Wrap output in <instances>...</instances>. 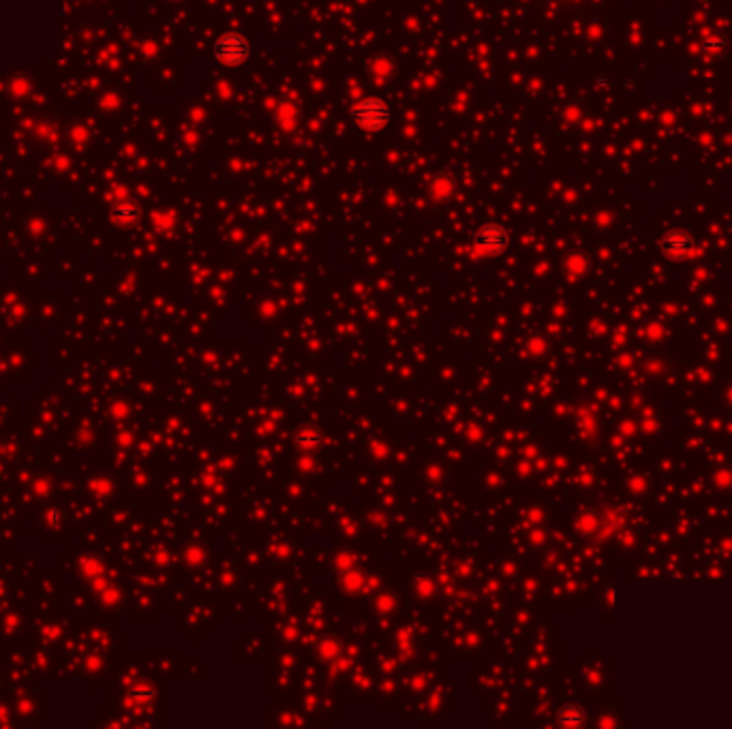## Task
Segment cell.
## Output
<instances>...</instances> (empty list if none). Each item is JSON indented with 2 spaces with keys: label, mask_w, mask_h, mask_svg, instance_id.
Here are the masks:
<instances>
[{
  "label": "cell",
  "mask_w": 732,
  "mask_h": 729,
  "mask_svg": "<svg viewBox=\"0 0 732 729\" xmlns=\"http://www.w3.org/2000/svg\"><path fill=\"white\" fill-rule=\"evenodd\" d=\"M349 118L358 130L373 135V133H381L384 128L390 126L394 111L392 105L381 97H362L351 105Z\"/></svg>",
  "instance_id": "cell-1"
},
{
  "label": "cell",
  "mask_w": 732,
  "mask_h": 729,
  "mask_svg": "<svg viewBox=\"0 0 732 729\" xmlns=\"http://www.w3.org/2000/svg\"><path fill=\"white\" fill-rule=\"evenodd\" d=\"M212 54L219 65L228 69L244 67L253 56V47L247 41V36L240 32H223L212 43Z\"/></svg>",
  "instance_id": "cell-2"
},
{
  "label": "cell",
  "mask_w": 732,
  "mask_h": 729,
  "mask_svg": "<svg viewBox=\"0 0 732 729\" xmlns=\"http://www.w3.org/2000/svg\"><path fill=\"white\" fill-rule=\"evenodd\" d=\"M510 242H512V235L505 225H501V222H484V225H480L474 231L472 246L480 255L497 257L510 248Z\"/></svg>",
  "instance_id": "cell-3"
},
{
  "label": "cell",
  "mask_w": 732,
  "mask_h": 729,
  "mask_svg": "<svg viewBox=\"0 0 732 729\" xmlns=\"http://www.w3.org/2000/svg\"><path fill=\"white\" fill-rule=\"evenodd\" d=\"M694 238L683 231V229H672L662 238V248L668 257L674 259H685L694 253Z\"/></svg>",
  "instance_id": "cell-4"
},
{
  "label": "cell",
  "mask_w": 732,
  "mask_h": 729,
  "mask_svg": "<svg viewBox=\"0 0 732 729\" xmlns=\"http://www.w3.org/2000/svg\"><path fill=\"white\" fill-rule=\"evenodd\" d=\"M114 218L124 227H133V225H137L140 218H142V210H140V205L135 201L120 199L114 205Z\"/></svg>",
  "instance_id": "cell-5"
},
{
  "label": "cell",
  "mask_w": 732,
  "mask_h": 729,
  "mask_svg": "<svg viewBox=\"0 0 732 729\" xmlns=\"http://www.w3.org/2000/svg\"><path fill=\"white\" fill-rule=\"evenodd\" d=\"M428 193L433 199H447L454 193V182L445 174H441V176L433 178V182H430V186H428Z\"/></svg>",
  "instance_id": "cell-6"
},
{
  "label": "cell",
  "mask_w": 732,
  "mask_h": 729,
  "mask_svg": "<svg viewBox=\"0 0 732 729\" xmlns=\"http://www.w3.org/2000/svg\"><path fill=\"white\" fill-rule=\"evenodd\" d=\"M726 47H728V41L724 39L722 34H709V36H705V39H702V49H705L707 54H711V56L724 54Z\"/></svg>",
  "instance_id": "cell-7"
},
{
  "label": "cell",
  "mask_w": 732,
  "mask_h": 729,
  "mask_svg": "<svg viewBox=\"0 0 732 729\" xmlns=\"http://www.w3.org/2000/svg\"><path fill=\"white\" fill-rule=\"evenodd\" d=\"M559 723L580 725V723H585V715H583V710H578V708H563L559 713Z\"/></svg>",
  "instance_id": "cell-8"
},
{
  "label": "cell",
  "mask_w": 732,
  "mask_h": 729,
  "mask_svg": "<svg viewBox=\"0 0 732 729\" xmlns=\"http://www.w3.org/2000/svg\"><path fill=\"white\" fill-rule=\"evenodd\" d=\"M392 69H394V65H392V60L388 58V56H379V58L373 62V71H375V73H384V76H390Z\"/></svg>",
  "instance_id": "cell-9"
}]
</instances>
